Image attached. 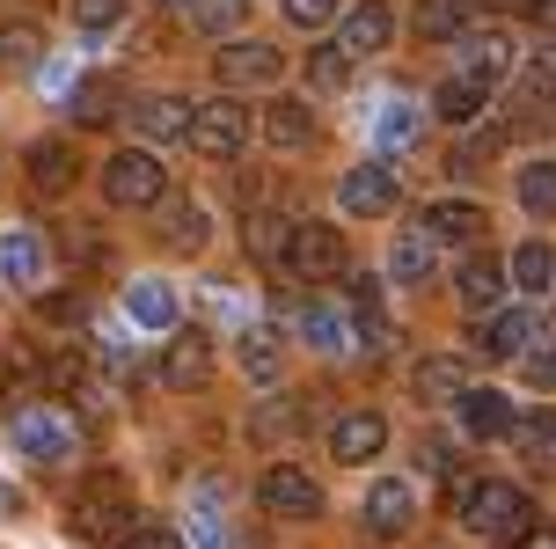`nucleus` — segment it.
I'll list each match as a JSON object with an SVG mask.
<instances>
[{
  "instance_id": "f257e3e1",
  "label": "nucleus",
  "mask_w": 556,
  "mask_h": 549,
  "mask_svg": "<svg viewBox=\"0 0 556 549\" xmlns=\"http://www.w3.org/2000/svg\"><path fill=\"white\" fill-rule=\"evenodd\" d=\"M454 521L483 535V542L498 549H528L542 535V513H534L528 491H513V484H491V476H462L454 484Z\"/></svg>"
},
{
  "instance_id": "f03ea898",
  "label": "nucleus",
  "mask_w": 556,
  "mask_h": 549,
  "mask_svg": "<svg viewBox=\"0 0 556 549\" xmlns=\"http://www.w3.org/2000/svg\"><path fill=\"white\" fill-rule=\"evenodd\" d=\"M66 527H74V542H88V549H125V535L139 527L132 491H125L117 476H88L81 491H74V506H66Z\"/></svg>"
},
{
  "instance_id": "7ed1b4c3",
  "label": "nucleus",
  "mask_w": 556,
  "mask_h": 549,
  "mask_svg": "<svg viewBox=\"0 0 556 549\" xmlns=\"http://www.w3.org/2000/svg\"><path fill=\"white\" fill-rule=\"evenodd\" d=\"M103 198H111L117 213H154L168 198V169L154 162L147 147H125V154L103 162Z\"/></svg>"
},
{
  "instance_id": "20e7f679",
  "label": "nucleus",
  "mask_w": 556,
  "mask_h": 549,
  "mask_svg": "<svg viewBox=\"0 0 556 549\" xmlns=\"http://www.w3.org/2000/svg\"><path fill=\"white\" fill-rule=\"evenodd\" d=\"M191 147L198 154H213V162H235L242 147H250V110L220 96V103H198L191 110Z\"/></svg>"
},
{
  "instance_id": "39448f33",
  "label": "nucleus",
  "mask_w": 556,
  "mask_h": 549,
  "mask_svg": "<svg viewBox=\"0 0 556 549\" xmlns=\"http://www.w3.org/2000/svg\"><path fill=\"white\" fill-rule=\"evenodd\" d=\"M286 272L293 278H344L352 272V257H344V235L337 227H323V220H307V227H293V242H286Z\"/></svg>"
},
{
  "instance_id": "423d86ee",
  "label": "nucleus",
  "mask_w": 556,
  "mask_h": 549,
  "mask_svg": "<svg viewBox=\"0 0 556 549\" xmlns=\"http://www.w3.org/2000/svg\"><path fill=\"white\" fill-rule=\"evenodd\" d=\"M256 506L278 513V521H315V513H323V491H315V476H307V469L278 462V469L256 476Z\"/></svg>"
},
{
  "instance_id": "0eeeda50",
  "label": "nucleus",
  "mask_w": 556,
  "mask_h": 549,
  "mask_svg": "<svg viewBox=\"0 0 556 549\" xmlns=\"http://www.w3.org/2000/svg\"><path fill=\"white\" fill-rule=\"evenodd\" d=\"M15 454L37 462V469L66 462V454H74V425H66L59 411H23V417H15Z\"/></svg>"
},
{
  "instance_id": "6e6552de",
  "label": "nucleus",
  "mask_w": 556,
  "mask_h": 549,
  "mask_svg": "<svg viewBox=\"0 0 556 549\" xmlns=\"http://www.w3.org/2000/svg\"><path fill=\"white\" fill-rule=\"evenodd\" d=\"M337 198H344V213L381 220V213H395L403 184H395V169H389V162H359L352 176H344V184H337Z\"/></svg>"
},
{
  "instance_id": "1a4fd4ad",
  "label": "nucleus",
  "mask_w": 556,
  "mask_h": 549,
  "mask_svg": "<svg viewBox=\"0 0 556 549\" xmlns=\"http://www.w3.org/2000/svg\"><path fill=\"white\" fill-rule=\"evenodd\" d=\"M454 417H462L469 439H513V425H520V411L505 403L498 388H462L454 396Z\"/></svg>"
},
{
  "instance_id": "9d476101",
  "label": "nucleus",
  "mask_w": 556,
  "mask_h": 549,
  "mask_svg": "<svg viewBox=\"0 0 556 549\" xmlns=\"http://www.w3.org/2000/svg\"><path fill=\"white\" fill-rule=\"evenodd\" d=\"M337 45H344L352 59L389 52V45H395V8H389V0H359V8L344 15V29H337Z\"/></svg>"
},
{
  "instance_id": "9b49d317",
  "label": "nucleus",
  "mask_w": 556,
  "mask_h": 549,
  "mask_svg": "<svg viewBox=\"0 0 556 549\" xmlns=\"http://www.w3.org/2000/svg\"><path fill=\"white\" fill-rule=\"evenodd\" d=\"M410 521H417V491L403 476H381V484L366 491V527H374L381 542H395V535H410Z\"/></svg>"
},
{
  "instance_id": "f8f14e48",
  "label": "nucleus",
  "mask_w": 556,
  "mask_h": 549,
  "mask_svg": "<svg viewBox=\"0 0 556 549\" xmlns=\"http://www.w3.org/2000/svg\"><path fill=\"white\" fill-rule=\"evenodd\" d=\"M381 447H389V417H381V411H344V417H337V433H330L337 462L359 469V462H374Z\"/></svg>"
},
{
  "instance_id": "ddd939ff",
  "label": "nucleus",
  "mask_w": 556,
  "mask_h": 549,
  "mask_svg": "<svg viewBox=\"0 0 556 549\" xmlns=\"http://www.w3.org/2000/svg\"><path fill=\"white\" fill-rule=\"evenodd\" d=\"M125 117H132V133L154 139V147H168V139H191V103H184V96H139Z\"/></svg>"
},
{
  "instance_id": "4468645a",
  "label": "nucleus",
  "mask_w": 556,
  "mask_h": 549,
  "mask_svg": "<svg viewBox=\"0 0 556 549\" xmlns=\"http://www.w3.org/2000/svg\"><path fill=\"white\" fill-rule=\"evenodd\" d=\"M213 74H220L227 88H264V82H278V74H286V59H278L271 45H220Z\"/></svg>"
},
{
  "instance_id": "2eb2a0df",
  "label": "nucleus",
  "mask_w": 556,
  "mask_h": 549,
  "mask_svg": "<svg viewBox=\"0 0 556 549\" xmlns=\"http://www.w3.org/2000/svg\"><path fill=\"white\" fill-rule=\"evenodd\" d=\"M417 227H425V235H432V242H462V249H469L476 235H483V227H491V220H483V205H476V198H432V205H425V220H417Z\"/></svg>"
},
{
  "instance_id": "dca6fc26",
  "label": "nucleus",
  "mask_w": 556,
  "mask_h": 549,
  "mask_svg": "<svg viewBox=\"0 0 556 549\" xmlns=\"http://www.w3.org/2000/svg\"><path fill=\"white\" fill-rule=\"evenodd\" d=\"M74 176H81L74 139H37V147H29V184H37L45 198H66V191H74Z\"/></svg>"
},
{
  "instance_id": "f3484780",
  "label": "nucleus",
  "mask_w": 556,
  "mask_h": 549,
  "mask_svg": "<svg viewBox=\"0 0 556 549\" xmlns=\"http://www.w3.org/2000/svg\"><path fill=\"white\" fill-rule=\"evenodd\" d=\"M505 264H491V257H469V264H462V272H454V294H462V308H469V315H498L505 308Z\"/></svg>"
},
{
  "instance_id": "a211bd4d",
  "label": "nucleus",
  "mask_w": 556,
  "mask_h": 549,
  "mask_svg": "<svg viewBox=\"0 0 556 549\" xmlns=\"http://www.w3.org/2000/svg\"><path fill=\"white\" fill-rule=\"evenodd\" d=\"M454 45H462V74H469V82L498 88L505 74H513V45H505L498 29H469V37H454Z\"/></svg>"
},
{
  "instance_id": "6ab92c4d",
  "label": "nucleus",
  "mask_w": 556,
  "mask_h": 549,
  "mask_svg": "<svg viewBox=\"0 0 556 549\" xmlns=\"http://www.w3.org/2000/svg\"><path fill=\"white\" fill-rule=\"evenodd\" d=\"M528 345H534V315L528 308H498V315L476 323V352H491V359H520Z\"/></svg>"
},
{
  "instance_id": "aec40b11",
  "label": "nucleus",
  "mask_w": 556,
  "mask_h": 549,
  "mask_svg": "<svg viewBox=\"0 0 556 549\" xmlns=\"http://www.w3.org/2000/svg\"><path fill=\"white\" fill-rule=\"evenodd\" d=\"M154 213H162V242L168 249H205V242H213V213H205L198 198H176V191H168Z\"/></svg>"
},
{
  "instance_id": "412c9836",
  "label": "nucleus",
  "mask_w": 556,
  "mask_h": 549,
  "mask_svg": "<svg viewBox=\"0 0 556 549\" xmlns=\"http://www.w3.org/2000/svg\"><path fill=\"white\" fill-rule=\"evenodd\" d=\"M125 315H132V329H176V286L168 278H132Z\"/></svg>"
},
{
  "instance_id": "4be33fe9",
  "label": "nucleus",
  "mask_w": 556,
  "mask_h": 549,
  "mask_svg": "<svg viewBox=\"0 0 556 549\" xmlns=\"http://www.w3.org/2000/svg\"><path fill=\"white\" fill-rule=\"evenodd\" d=\"M0 278L8 286H37L45 278V235L37 227H8L0 235Z\"/></svg>"
},
{
  "instance_id": "5701e85b",
  "label": "nucleus",
  "mask_w": 556,
  "mask_h": 549,
  "mask_svg": "<svg viewBox=\"0 0 556 549\" xmlns=\"http://www.w3.org/2000/svg\"><path fill=\"white\" fill-rule=\"evenodd\" d=\"M205 366H213V345H205L198 329H176L168 352H162V382L168 388H198V382H205Z\"/></svg>"
},
{
  "instance_id": "b1692460",
  "label": "nucleus",
  "mask_w": 556,
  "mask_h": 549,
  "mask_svg": "<svg viewBox=\"0 0 556 549\" xmlns=\"http://www.w3.org/2000/svg\"><path fill=\"white\" fill-rule=\"evenodd\" d=\"M264 133H271V147L301 154L307 139H315V110H307V103H293V96H278V103L264 110Z\"/></svg>"
},
{
  "instance_id": "393cba45",
  "label": "nucleus",
  "mask_w": 556,
  "mask_h": 549,
  "mask_svg": "<svg viewBox=\"0 0 556 549\" xmlns=\"http://www.w3.org/2000/svg\"><path fill=\"white\" fill-rule=\"evenodd\" d=\"M432 257H440V242H432L425 227H410V235L389 249V278L395 286H425V278H432Z\"/></svg>"
},
{
  "instance_id": "a878e982",
  "label": "nucleus",
  "mask_w": 556,
  "mask_h": 549,
  "mask_svg": "<svg viewBox=\"0 0 556 549\" xmlns=\"http://www.w3.org/2000/svg\"><path fill=\"white\" fill-rule=\"evenodd\" d=\"M301 337L315 345V352H330V359L352 352V329H344V315H337V308H323V301L301 308Z\"/></svg>"
},
{
  "instance_id": "bb28decb",
  "label": "nucleus",
  "mask_w": 556,
  "mask_h": 549,
  "mask_svg": "<svg viewBox=\"0 0 556 549\" xmlns=\"http://www.w3.org/2000/svg\"><path fill=\"white\" fill-rule=\"evenodd\" d=\"M286 242H293V220L271 213V205H250V257H264V264H286Z\"/></svg>"
},
{
  "instance_id": "cd10ccee",
  "label": "nucleus",
  "mask_w": 556,
  "mask_h": 549,
  "mask_svg": "<svg viewBox=\"0 0 556 549\" xmlns=\"http://www.w3.org/2000/svg\"><path fill=\"white\" fill-rule=\"evenodd\" d=\"M520 96H528V103H520V117H513V125H534V110L556 103V45H542V52L528 59V82H520Z\"/></svg>"
},
{
  "instance_id": "c85d7f7f",
  "label": "nucleus",
  "mask_w": 556,
  "mask_h": 549,
  "mask_svg": "<svg viewBox=\"0 0 556 549\" xmlns=\"http://www.w3.org/2000/svg\"><path fill=\"white\" fill-rule=\"evenodd\" d=\"M469 0H425L417 8V37H440V45H454V37H469Z\"/></svg>"
},
{
  "instance_id": "c756f323",
  "label": "nucleus",
  "mask_w": 556,
  "mask_h": 549,
  "mask_svg": "<svg viewBox=\"0 0 556 549\" xmlns=\"http://www.w3.org/2000/svg\"><path fill=\"white\" fill-rule=\"evenodd\" d=\"M513 286H520V294H549L556 286V249L549 242H520L513 249Z\"/></svg>"
},
{
  "instance_id": "7c9ffc66",
  "label": "nucleus",
  "mask_w": 556,
  "mask_h": 549,
  "mask_svg": "<svg viewBox=\"0 0 556 549\" xmlns=\"http://www.w3.org/2000/svg\"><path fill=\"white\" fill-rule=\"evenodd\" d=\"M483 103H491V88H483V82H469V74L440 82V96H432V110H440L446 125H469V117H476Z\"/></svg>"
},
{
  "instance_id": "2f4dec72",
  "label": "nucleus",
  "mask_w": 556,
  "mask_h": 549,
  "mask_svg": "<svg viewBox=\"0 0 556 549\" xmlns=\"http://www.w3.org/2000/svg\"><path fill=\"white\" fill-rule=\"evenodd\" d=\"M37 59H45V29L37 23H8L0 29V66H8V74H29Z\"/></svg>"
},
{
  "instance_id": "473e14b6",
  "label": "nucleus",
  "mask_w": 556,
  "mask_h": 549,
  "mask_svg": "<svg viewBox=\"0 0 556 549\" xmlns=\"http://www.w3.org/2000/svg\"><path fill=\"white\" fill-rule=\"evenodd\" d=\"M513 191H520V205H528L534 220H556V162H528Z\"/></svg>"
},
{
  "instance_id": "72a5a7b5",
  "label": "nucleus",
  "mask_w": 556,
  "mask_h": 549,
  "mask_svg": "<svg viewBox=\"0 0 556 549\" xmlns=\"http://www.w3.org/2000/svg\"><path fill=\"white\" fill-rule=\"evenodd\" d=\"M111 110H117V82L111 74H88V82L74 88V117H81V125H111Z\"/></svg>"
},
{
  "instance_id": "f704fd0d",
  "label": "nucleus",
  "mask_w": 556,
  "mask_h": 549,
  "mask_svg": "<svg viewBox=\"0 0 556 549\" xmlns=\"http://www.w3.org/2000/svg\"><path fill=\"white\" fill-rule=\"evenodd\" d=\"M462 388H469V382H462V359H425V366H417V396H440V403H454V396H462Z\"/></svg>"
},
{
  "instance_id": "c9c22d12",
  "label": "nucleus",
  "mask_w": 556,
  "mask_h": 549,
  "mask_svg": "<svg viewBox=\"0 0 556 549\" xmlns=\"http://www.w3.org/2000/svg\"><path fill=\"white\" fill-rule=\"evenodd\" d=\"M307 82H315V88H344V82H352V52H344L337 37H330V45H315V52H307Z\"/></svg>"
},
{
  "instance_id": "e433bc0d",
  "label": "nucleus",
  "mask_w": 556,
  "mask_h": 549,
  "mask_svg": "<svg viewBox=\"0 0 556 549\" xmlns=\"http://www.w3.org/2000/svg\"><path fill=\"white\" fill-rule=\"evenodd\" d=\"M242 366L250 382H278V329H242Z\"/></svg>"
},
{
  "instance_id": "4c0bfd02",
  "label": "nucleus",
  "mask_w": 556,
  "mask_h": 549,
  "mask_svg": "<svg viewBox=\"0 0 556 549\" xmlns=\"http://www.w3.org/2000/svg\"><path fill=\"white\" fill-rule=\"evenodd\" d=\"M250 8L256 0H198V29L205 37H235V29L250 23Z\"/></svg>"
},
{
  "instance_id": "58836bf2",
  "label": "nucleus",
  "mask_w": 556,
  "mask_h": 549,
  "mask_svg": "<svg viewBox=\"0 0 556 549\" xmlns=\"http://www.w3.org/2000/svg\"><path fill=\"white\" fill-rule=\"evenodd\" d=\"M513 439L528 447V462H556V417H549V411L520 417V425H513Z\"/></svg>"
},
{
  "instance_id": "ea45409f",
  "label": "nucleus",
  "mask_w": 556,
  "mask_h": 549,
  "mask_svg": "<svg viewBox=\"0 0 556 549\" xmlns=\"http://www.w3.org/2000/svg\"><path fill=\"white\" fill-rule=\"evenodd\" d=\"M278 8H286V23H293V29H307V37L337 23V0H278Z\"/></svg>"
},
{
  "instance_id": "a19ab883",
  "label": "nucleus",
  "mask_w": 556,
  "mask_h": 549,
  "mask_svg": "<svg viewBox=\"0 0 556 549\" xmlns=\"http://www.w3.org/2000/svg\"><path fill=\"white\" fill-rule=\"evenodd\" d=\"M117 15H125V0H74V29H88V37L117 29Z\"/></svg>"
},
{
  "instance_id": "79ce46f5",
  "label": "nucleus",
  "mask_w": 556,
  "mask_h": 549,
  "mask_svg": "<svg viewBox=\"0 0 556 549\" xmlns=\"http://www.w3.org/2000/svg\"><path fill=\"white\" fill-rule=\"evenodd\" d=\"M410 139H417V110L410 103H389V110H381V147L395 154V147H410Z\"/></svg>"
},
{
  "instance_id": "37998d69",
  "label": "nucleus",
  "mask_w": 556,
  "mask_h": 549,
  "mask_svg": "<svg viewBox=\"0 0 556 549\" xmlns=\"http://www.w3.org/2000/svg\"><path fill=\"white\" fill-rule=\"evenodd\" d=\"M528 382H534V388H556V329L528 352Z\"/></svg>"
},
{
  "instance_id": "c03bdc74",
  "label": "nucleus",
  "mask_w": 556,
  "mask_h": 549,
  "mask_svg": "<svg viewBox=\"0 0 556 549\" xmlns=\"http://www.w3.org/2000/svg\"><path fill=\"white\" fill-rule=\"evenodd\" d=\"M125 549H184V542H176V535H168V527H154V521H139L132 535H125Z\"/></svg>"
},
{
  "instance_id": "a18cd8bd",
  "label": "nucleus",
  "mask_w": 556,
  "mask_h": 549,
  "mask_svg": "<svg viewBox=\"0 0 556 549\" xmlns=\"http://www.w3.org/2000/svg\"><path fill=\"white\" fill-rule=\"evenodd\" d=\"M425 469H432V476H454V447H432V439H425Z\"/></svg>"
},
{
  "instance_id": "49530a36",
  "label": "nucleus",
  "mask_w": 556,
  "mask_h": 549,
  "mask_svg": "<svg viewBox=\"0 0 556 549\" xmlns=\"http://www.w3.org/2000/svg\"><path fill=\"white\" fill-rule=\"evenodd\" d=\"M162 8H198V0H162Z\"/></svg>"
},
{
  "instance_id": "de8ad7c7",
  "label": "nucleus",
  "mask_w": 556,
  "mask_h": 549,
  "mask_svg": "<svg viewBox=\"0 0 556 549\" xmlns=\"http://www.w3.org/2000/svg\"><path fill=\"white\" fill-rule=\"evenodd\" d=\"M0 411H8V388H0Z\"/></svg>"
}]
</instances>
